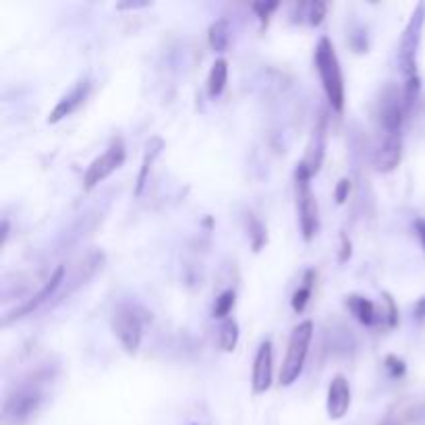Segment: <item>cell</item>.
<instances>
[{"instance_id":"ac0fdd59","label":"cell","mask_w":425,"mask_h":425,"mask_svg":"<svg viewBox=\"0 0 425 425\" xmlns=\"http://www.w3.org/2000/svg\"><path fill=\"white\" fill-rule=\"evenodd\" d=\"M208 42H210L214 52H224L228 48V44H230V25H228L226 19H216L210 25Z\"/></svg>"},{"instance_id":"836d02e7","label":"cell","mask_w":425,"mask_h":425,"mask_svg":"<svg viewBox=\"0 0 425 425\" xmlns=\"http://www.w3.org/2000/svg\"><path fill=\"white\" fill-rule=\"evenodd\" d=\"M193 425H195V424H193Z\"/></svg>"},{"instance_id":"277c9868","label":"cell","mask_w":425,"mask_h":425,"mask_svg":"<svg viewBox=\"0 0 425 425\" xmlns=\"http://www.w3.org/2000/svg\"><path fill=\"white\" fill-rule=\"evenodd\" d=\"M425 25V2H419L402 32L400 46H398V65L405 79L417 77V50L421 44Z\"/></svg>"},{"instance_id":"9a60e30c","label":"cell","mask_w":425,"mask_h":425,"mask_svg":"<svg viewBox=\"0 0 425 425\" xmlns=\"http://www.w3.org/2000/svg\"><path fill=\"white\" fill-rule=\"evenodd\" d=\"M347 305H349L351 314H353L355 318L359 319L361 324H365V326L376 324V319H378V314H376V305H374L369 299L359 297V295H351V297L347 299Z\"/></svg>"},{"instance_id":"4316f807","label":"cell","mask_w":425,"mask_h":425,"mask_svg":"<svg viewBox=\"0 0 425 425\" xmlns=\"http://www.w3.org/2000/svg\"><path fill=\"white\" fill-rule=\"evenodd\" d=\"M384 301H386V305H388V324L390 326H396V321H398V309H396V305H394V299L386 292V295H384Z\"/></svg>"},{"instance_id":"ffe728a7","label":"cell","mask_w":425,"mask_h":425,"mask_svg":"<svg viewBox=\"0 0 425 425\" xmlns=\"http://www.w3.org/2000/svg\"><path fill=\"white\" fill-rule=\"evenodd\" d=\"M314 276H316V272L314 270H309L307 274H305V284L292 295V301H290V305H292V309L297 312V314H301L305 307H307V303H309V297H312V286H314Z\"/></svg>"},{"instance_id":"484cf974","label":"cell","mask_w":425,"mask_h":425,"mask_svg":"<svg viewBox=\"0 0 425 425\" xmlns=\"http://www.w3.org/2000/svg\"><path fill=\"white\" fill-rule=\"evenodd\" d=\"M349 191H351V180L349 178H340L338 180V185H336V202L338 204H345L347 202V197H349Z\"/></svg>"},{"instance_id":"7402d4cb","label":"cell","mask_w":425,"mask_h":425,"mask_svg":"<svg viewBox=\"0 0 425 425\" xmlns=\"http://www.w3.org/2000/svg\"><path fill=\"white\" fill-rule=\"evenodd\" d=\"M235 299H237L235 290H224V292L216 299V305H214V318L222 319V321L228 318V314H230L233 307H235Z\"/></svg>"},{"instance_id":"d4e9b609","label":"cell","mask_w":425,"mask_h":425,"mask_svg":"<svg viewBox=\"0 0 425 425\" xmlns=\"http://www.w3.org/2000/svg\"><path fill=\"white\" fill-rule=\"evenodd\" d=\"M386 369H388V374L392 378H402L405 371H407V365H405V361L398 359L396 355H388V357H386Z\"/></svg>"},{"instance_id":"44dd1931","label":"cell","mask_w":425,"mask_h":425,"mask_svg":"<svg viewBox=\"0 0 425 425\" xmlns=\"http://www.w3.org/2000/svg\"><path fill=\"white\" fill-rule=\"evenodd\" d=\"M247 224H249V239H251L253 251H259V249L266 245V241H268L266 226H264L255 216H251V214H249Z\"/></svg>"},{"instance_id":"603a6c76","label":"cell","mask_w":425,"mask_h":425,"mask_svg":"<svg viewBox=\"0 0 425 425\" xmlns=\"http://www.w3.org/2000/svg\"><path fill=\"white\" fill-rule=\"evenodd\" d=\"M326 2H319V0H316V2H309L307 6H305V17H307V23L309 25H319L321 21H324V17H326Z\"/></svg>"},{"instance_id":"1f68e13d","label":"cell","mask_w":425,"mask_h":425,"mask_svg":"<svg viewBox=\"0 0 425 425\" xmlns=\"http://www.w3.org/2000/svg\"><path fill=\"white\" fill-rule=\"evenodd\" d=\"M6 237H8V222L2 220V245L6 243Z\"/></svg>"},{"instance_id":"5bb4252c","label":"cell","mask_w":425,"mask_h":425,"mask_svg":"<svg viewBox=\"0 0 425 425\" xmlns=\"http://www.w3.org/2000/svg\"><path fill=\"white\" fill-rule=\"evenodd\" d=\"M324 147H326V118L321 116L318 127H316V131H314V142H312V145H309L307 158L301 160V162L307 166V171H309L312 175L318 173L319 166H321V160H324Z\"/></svg>"},{"instance_id":"e0dca14e","label":"cell","mask_w":425,"mask_h":425,"mask_svg":"<svg viewBox=\"0 0 425 425\" xmlns=\"http://www.w3.org/2000/svg\"><path fill=\"white\" fill-rule=\"evenodd\" d=\"M237 343H239V324L237 319L226 318L218 328V345L222 351L233 353L237 349Z\"/></svg>"},{"instance_id":"9c48e42d","label":"cell","mask_w":425,"mask_h":425,"mask_svg":"<svg viewBox=\"0 0 425 425\" xmlns=\"http://www.w3.org/2000/svg\"><path fill=\"white\" fill-rule=\"evenodd\" d=\"M90 92H92V81H90V77L85 75V77H81V79L73 85V90L69 94H65V96L58 100V104L48 114V123H58V121H63L65 116L73 114L77 108L85 102V98L90 96Z\"/></svg>"},{"instance_id":"52a82bcc","label":"cell","mask_w":425,"mask_h":425,"mask_svg":"<svg viewBox=\"0 0 425 425\" xmlns=\"http://www.w3.org/2000/svg\"><path fill=\"white\" fill-rule=\"evenodd\" d=\"M39 402H42V392L37 386H32V384L19 386L4 402V411H2L4 421L21 424L25 419H30L36 413Z\"/></svg>"},{"instance_id":"4fadbf2b","label":"cell","mask_w":425,"mask_h":425,"mask_svg":"<svg viewBox=\"0 0 425 425\" xmlns=\"http://www.w3.org/2000/svg\"><path fill=\"white\" fill-rule=\"evenodd\" d=\"M405 112H407V108H405V100H402V96L398 98V94H396V92L388 90V94L384 96L382 112H380L382 127H384L386 135H396V133H400Z\"/></svg>"},{"instance_id":"8fae6325","label":"cell","mask_w":425,"mask_h":425,"mask_svg":"<svg viewBox=\"0 0 425 425\" xmlns=\"http://www.w3.org/2000/svg\"><path fill=\"white\" fill-rule=\"evenodd\" d=\"M349 407H351V386L343 376H336L328 386V400H326L328 417L343 419L349 413Z\"/></svg>"},{"instance_id":"8992f818","label":"cell","mask_w":425,"mask_h":425,"mask_svg":"<svg viewBox=\"0 0 425 425\" xmlns=\"http://www.w3.org/2000/svg\"><path fill=\"white\" fill-rule=\"evenodd\" d=\"M112 330L127 353H135L142 345V318L131 305H118L112 316Z\"/></svg>"},{"instance_id":"d6986e66","label":"cell","mask_w":425,"mask_h":425,"mask_svg":"<svg viewBox=\"0 0 425 425\" xmlns=\"http://www.w3.org/2000/svg\"><path fill=\"white\" fill-rule=\"evenodd\" d=\"M162 145H164V143H162V140H152V142L147 143V147H145V154H143L142 171H140V177H137L135 195H142L143 187H145V178H147V173H149V168H152V164H154L156 156L160 154Z\"/></svg>"},{"instance_id":"30bf717a","label":"cell","mask_w":425,"mask_h":425,"mask_svg":"<svg viewBox=\"0 0 425 425\" xmlns=\"http://www.w3.org/2000/svg\"><path fill=\"white\" fill-rule=\"evenodd\" d=\"M251 386L255 394H264L272 386V343L270 340H264L257 349L255 361H253Z\"/></svg>"},{"instance_id":"3957f363","label":"cell","mask_w":425,"mask_h":425,"mask_svg":"<svg viewBox=\"0 0 425 425\" xmlns=\"http://www.w3.org/2000/svg\"><path fill=\"white\" fill-rule=\"evenodd\" d=\"M314 338V324L301 321L299 326L292 328L290 338H288V347H286V357L281 367V384L283 386H290L303 371L305 359L309 353V343Z\"/></svg>"},{"instance_id":"2e32d148","label":"cell","mask_w":425,"mask_h":425,"mask_svg":"<svg viewBox=\"0 0 425 425\" xmlns=\"http://www.w3.org/2000/svg\"><path fill=\"white\" fill-rule=\"evenodd\" d=\"M228 81V63L224 58H216L208 75V96L210 98H218Z\"/></svg>"},{"instance_id":"ba28073f","label":"cell","mask_w":425,"mask_h":425,"mask_svg":"<svg viewBox=\"0 0 425 425\" xmlns=\"http://www.w3.org/2000/svg\"><path fill=\"white\" fill-rule=\"evenodd\" d=\"M63 281H65V266H56V270L50 274V278L46 281V284L37 290L32 299H27L25 303H21L19 307H15L6 318L2 319V326H8V324L15 321V319H21L25 318V316H30V314H34L39 305H44V303L58 290V286L63 284Z\"/></svg>"},{"instance_id":"6da1fadb","label":"cell","mask_w":425,"mask_h":425,"mask_svg":"<svg viewBox=\"0 0 425 425\" xmlns=\"http://www.w3.org/2000/svg\"><path fill=\"white\" fill-rule=\"evenodd\" d=\"M316 69L319 73V81L324 87V94L330 102V106L336 112H343L345 108V81L340 63L334 50V44L330 37H319L316 46Z\"/></svg>"},{"instance_id":"d6a6232c","label":"cell","mask_w":425,"mask_h":425,"mask_svg":"<svg viewBox=\"0 0 425 425\" xmlns=\"http://www.w3.org/2000/svg\"><path fill=\"white\" fill-rule=\"evenodd\" d=\"M384 425H396V424H390V421H386V424H384Z\"/></svg>"},{"instance_id":"7a4b0ae2","label":"cell","mask_w":425,"mask_h":425,"mask_svg":"<svg viewBox=\"0 0 425 425\" xmlns=\"http://www.w3.org/2000/svg\"><path fill=\"white\" fill-rule=\"evenodd\" d=\"M312 173L303 162H299L295 171V193H297V212H299V224L305 241H312L319 230V210L318 199L312 191Z\"/></svg>"},{"instance_id":"4dcf8cb0","label":"cell","mask_w":425,"mask_h":425,"mask_svg":"<svg viewBox=\"0 0 425 425\" xmlns=\"http://www.w3.org/2000/svg\"><path fill=\"white\" fill-rule=\"evenodd\" d=\"M143 6H149V2H121L116 8H143Z\"/></svg>"},{"instance_id":"83f0119b","label":"cell","mask_w":425,"mask_h":425,"mask_svg":"<svg viewBox=\"0 0 425 425\" xmlns=\"http://www.w3.org/2000/svg\"><path fill=\"white\" fill-rule=\"evenodd\" d=\"M340 241H343V247H340V257L338 259L345 264L351 257V241L347 239V235H340Z\"/></svg>"},{"instance_id":"cb8c5ba5","label":"cell","mask_w":425,"mask_h":425,"mask_svg":"<svg viewBox=\"0 0 425 425\" xmlns=\"http://www.w3.org/2000/svg\"><path fill=\"white\" fill-rule=\"evenodd\" d=\"M251 8H253V11H255V15L259 17L261 25H268L272 11H276V8H278V2H276V0H274V2H253V6H251Z\"/></svg>"},{"instance_id":"7c38bea8","label":"cell","mask_w":425,"mask_h":425,"mask_svg":"<svg viewBox=\"0 0 425 425\" xmlns=\"http://www.w3.org/2000/svg\"><path fill=\"white\" fill-rule=\"evenodd\" d=\"M402 158V140L400 133L396 135H386L384 142L380 143V147L374 154V166L380 173H390L400 164Z\"/></svg>"},{"instance_id":"5b68a950","label":"cell","mask_w":425,"mask_h":425,"mask_svg":"<svg viewBox=\"0 0 425 425\" xmlns=\"http://www.w3.org/2000/svg\"><path fill=\"white\" fill-rule=\"evenodd\" d=\"M125 143L121 137H116V140H112V143L108 145L106 149H104V154L100 156V158H96L90 166H87V171H85V175H83V185H85V189H94L98 183H102L104 178H108L114 171H118L121 166H123V162H125Z\"/></svg>"},{"instance_id":"f1b7e54d","label":"cell","mask_w":425,"mask_h":425,"mask_svg":"<svg viewBox=\"0 0 425 425\" xmlns=\"http://www.w3.org/2000/svg\"><path fill=\"white\" fill-rule=\"evenodd\" d=\"M415 230H417L419 241H421V245L425 249V220H415Z\"/></svg>"},{"instance_id":"f546056e","label":"cell","mask_w":425,"mask_h":425,"mask_svg":"<svg viewBox=\"0 0 425 425\" xmlns=\"http://www.w3.org/2000/svg\"><path fill=\"white\" fill-rule=\"evenodd\" d=\"M415 318L425 319V297L424 299H419L417 305H415Z\"/></svg>"}]
</instances>
